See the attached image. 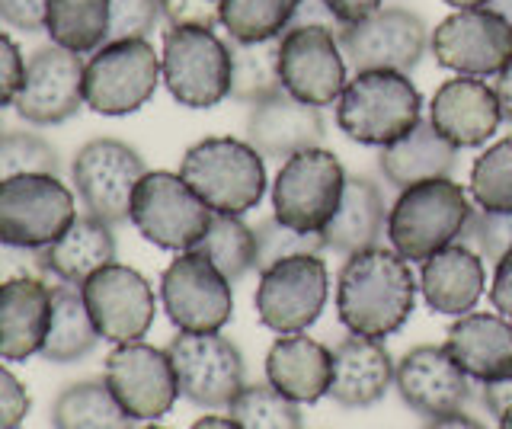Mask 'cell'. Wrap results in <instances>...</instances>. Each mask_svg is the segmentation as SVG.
Here are the masks:
<instances>
[{
  "instance_id": "6da1fadb",
  "label": "cell",
  "mask_w": 512,
  "mask_h": 429,
  "mask_svg": "<svg viewBox=\"0 0 512 429\" xmlns=\"http://www.w3.org/2000/svg\"><path fill=\"white\" fill-rule=\"evenodd\" d=\"M416 276L397 250L368 247L346 257L336 276V317L349 333L384 340L410 321Z\"/></svg>"
},
{
  "instance_id": "ab89813d",
  "label": "cell",
  "mask_w": 512,
  "mask_h": 429,
  "mask_svg": "<svg viewBox=\"0 0 512 429\" xmlns=\"http://www.w3.org/2000/svg\"><path fill=\"white\" fill-rule=\"evenodd\" d=\"M58 151L42 135L0 132V183L23 173H58Z\"/></svg>"
},
{
  "instance_id": "cb8c5ba5",
  "label": "cell",
  "mask_w": 512,
  "mask_h": 429,
  "mask_svg": "<svg viewBox=\"0 0 512 429\" xmlns=\"http://www.w3.org/2000/svg\"><path fill=\"white\" fill-rule=\"evenodd\" d=\"M394 369L397 362L381 340L349 333L333 346V381L327 397L343 410L372 407L394 385Z\"/></svg>"
},
{
  "instance_id": "4fadbf2b",
  "label": "cell",
  "mask_w": 512,
  "mask_h": 429,
  "mask_svg": "<svg viewBox=\"0 0 512 429\" xmlns=\"http://www.w3.org/2000/svg\"><path fill=\"white\" fill-rule=\"evenodd\" d=\"M160 305L183 333H218L231 321L234 292L221 269L202 253L186 250L160 276Z\"/></svg>"
},
{
  "instance_id": "4316f807",
  "label": "cell",
  "mask_w": 512,
  "mask_h": 429,
  "mask_svg": "<svg viewBox=\"0 0 512 429\" xmlns=\"http://www.w3.org/2000/svg\"><path fill=\"white\" fill-rule=\"evenodd\" d=\"M487 269L484 257L468 244H452L423 263L420 269V295L429 311L461 317L474 311L484 295Z\"/></svg>"
},
{
  "instance_id": "f5cc1de1",
  "label": "cell",
  "mask_w": 512,
  "mask_h": 429,
  "mask_svg": "<svg viewBox=\"0 0 512 429\" xmlns=\"http://www.w3.org/2000/svg\"><path fill=\"white\" fill-rule=\"evenodd\" d=\"M493 90H496V100H500V113H503V119L512 125V61H509V65H506L500 74H496Z\"/></svg>"
},
{
  "instance_id": "30bf717a",
  "label": "cell",
  "mask_w": 512,
  "mask_h": 429,
  "mask_svg": "<svg viewBox=\"0 0 512 429\" xmlns=\"http://www.w3.org/2000/svg\"><path fill=\"white\" fill-rule=\"evenodd\" d=\"M144 173H148L144 157L119 138L87 141L71 164L74 193L84 205V215L100 218L112 228L132 215V196Z\"/></svg>"
},
{
  "instance_id": "7402d4cb",
  "label": "cell",
  "mask_w": 512,
  "mask_h": 429,
  "mask_svg": "<svg viewBox=\"0 0 512 429\" xmlns=\"http://www.w3.org/2000/svg\"><path fill=\"white\" fill-rule=\"evenodd\" d=\"M327 138V122L320 106L295 100L288 90L253 103L247 116V141L263 154V161H288L298 151L320 148Z\"/></svg>"
},
{
  "instance_id": "9a60e30c",
  "label": "cell",
  "mask_w": 512,
  "mask_h": 429,
  "mask_svg": "<svg viewBox=\"0 0 512 429\" xmlns=\"http://www.w3.org/2000/svg\"><path fill=\"white\" fill-rule=\"evenodd\" d=\"M439 68L464 77H496L512 61V26L490 7L455 10L432 29Z\"/></svg>"
},
{
  "instance_id": "8d00e7d4",
  "label": "cell",
  "mask_w": 512,
  "mask_h": 429,
  "mask_svg": "<svg viewBox=\"0 0 512 429\" xmlns=\"http://www.w3.org/2000/svg\"><path fill=\"white\" fill-rule=\"evenodd\" d=\"M468 193L477 209L512 212V135L493 141L471 167Z\"/></svg>"
},
{
  "instance_id": "ee69618b",
  "label": "cell",
  "mask_w": 512,
  "mask_h": 429,
  "mask_svg": "<svg viewBox=\"0 0 512 429\" xmlns=\"http://www.w3.org/2000/svg\"><path fill=\"white\" fill-rule=\"evenodd\" d=\"M167 26L215 29L221 23V0H160Z\"/></svg>"
},
{
  "instance_id": "e575fe53",
  "label": "cell",
  "mask_w": 512,
  "mask_h": 429,
  "mask_svg": "<svg viewBox=\"0 0 512 429\" xmlns=\"http://www.w3.org/2000/svg\"><path fill=\"white\" fill-rule=\"evenodd\" d=\"M192 250L212 260L228 282H240L256 269V234L240 215H212V225Z\"/></svg>"
},
{
  "instance_id": "e0dca14e",
  "label": "cell",
  "mask_w": 512,
  "mask_h": 429,
  "mask_svg": "<svg viewBox=\"0 0 512 429\" xmlns=\"http://www.w3.org/2000/svg\"><path fill=\"white\" fill-rule=\"evenodd\" d=\"M84 55H74L61 45L48 42L26 58V81L13 109L29 125H61L74 119L84 100Z\"/></svg>"
},
{
  "instance_id": "4dcf8cb0",
  "label": "cell",
  "mask_w": 512,
  "mask_h": 429,
  "mask_svg": "<svg viewBox=\"0 0 512 429\" xmlns=\"http://www.w3.org/2000/svg\"><path fill=\"white\" fill-rule=\"evenodd\" d=\"M100 340L103 337L96 330L77 285H52V327H48L42 346V359L55 365H71L87 359Z\"/></svg>"
},
{
  "instance_id": "c3c4849f",
  "label": "cell",
  "mask_w": 512,
  "mask_h": 429,
  "mask_svg": "<svg viewBox=\"0 0 512 429\" xmlns=\"http://www.w3.org/2000/svg\"><path fill=\"white\" fill-rule=\"evenodd\" d=\"M490 308L512 321V250L496 263L493 285H490Z\"/></svg>"
},
{
  "instance_id": "680465c9",
  "label": "cell",
  "mask_w": 512,
  "mask_h": 429,
  "mask_svg": "<svg viewBox=\"0 0 512 429\" xmlns=\"http://www.w3.org/2000/svg\"><path fill=\"white\" fill-rule=\"evenodd\" d=\"M496 420H500V429H512V404H509Z\"/></svg>"
},
{
  "instance_id": "74e56055",
  "label": "cell",
  "mask_w": 512,
  "mask_h": 429,
  "mask_svg": "<svg viewBox=\"0 0 512 429\" xmlns=\"http://www.w3.org/2000/svg\"><path fill=\"white\" fill-rule=\"evenodd\" d=\"M231 420L240 423V429H301V410L295 401H288L282 391L266 385H244L231 407Z\"/></svg>"
},
{
  "instance_id": "f907efd6",
  "label": "cell",
  "mask_w": 512,
  "mask_h": 429,
  "mask_svg": "<svg viewBox=\"0 0 512 429\" xmlns=\"http://www.w3.org/2000/svg\"><path fill=\"white\" fill-rule=\"evenodd\" d=\"M324 4L330 7V13L336 20H340L343 26H349V23H359L365 17H372L375 10H381L384 0H324Z\"/></svg>"
},
{
  "instance_id": "816d5d0a",
  "label": "cell",
  "mask_w": 512,
  "mask_h": 429,
  "mask_svg": "<svg viewBox=\"0 0 512 429\" xmlns=\"http://www.w3.org/2000/svg\"><path fill=\"white\" fill-rule=\"evenodd\" d=\"M480 397H484V407L493 413V417H500V413L512 404V378L480 385Z\"/></svg>"
},
{
  "instance_id": "6f0895ef",
  "label": "cell",
  "mask_w": 512,
  "mask_h": 429,
  "mask_svg": "<svg viewBox=\"0 0 512 429\" xmlns=\"http://www.w3.org/2000/svg\"><path fill=\"white\" fill-rule=\"evenodd\" d=\"M445 4L455 10H474V7H487L490 0H445Z\"/></svg>"
},
{
  "instance_id": "d4e9b609",
  "label": "cell",
  "mask_w": 512,
  "mask_h": 429,
  "mask_svg": "<svg viewBox=\"0 0 512 429\" xmlns=\"http://www.w3.org/2000/svg\"><path fill=\"white\" fill-rule=\"evenodd\" d=\"M52 327V285L45 279H13L0 285V359L26 362L42 356Z\"/></svg>"
},
{
  "instance_id": "681fc988",
  "label": "cell",
  "mask_w": 512,
  "mask_h": 429,
  "mask_svg": "<svg viewBox=\"0 0 512 429\" xmlns=\"http://www.w3.org/2000/svg\"><path fill=\"white\" fill-rule=\"evenodd\" d=\"M295 26H324V29H330V33H336V36H340V29H343V23L333 17L324 0H301L295 20H292V26H288V29H295Z\"/></svg>"
},
{
  "instance_id": "60d3db41",
  "label": "cell",
  "mask_w": 512,
  "mask_h": 429,
  "mask_svg": "<svg viewBox=\"0 0 512 429\" xmlns=\"http://www.w3.org/2000/svg\"><path fill=\"white\" fill-rule=\"evenodd\" d=\"M458 244H468L484 260L500 263L512 250V212H484L474 205Z\"/></svg>"
},
{
  "instance_id": "f546056e",
  "label": "cell",
  "mask_w": 512,
  "mask_h": 429,
  "mask_svg": "<svg viewBox=\"0 0 512 429\" xmlns=\"http://www.w3.org/2000/svg\"><path fill=\"white\" fill-rule=\"evenodd\" d=\"M384 234H388V205H384L378 183L368 177H349L340 209L324 228L327 250L352 257L359 250L378 247Z\"/></svg>"
},
{
  "instance_id": "8992f818",
  "label": "cell",
  "mask_w": 512,
  "mask_h": 429,
  "mask_svg": "<svg viewBox=\"0 0 512 429\" xmlns=\"http://www.w3.org/2000/svg\"><path fill=\"white\" fill-rule=\"evenodd\" d=\"M346 180V170L333 151H298L279 167V177L272 183V215L295 231L324 234L343 202Z\"/></svg>"
},
{
  "instance_id": "9c48e42d",
  "label": "cell",
  "mask_w": 512,
  "mask_h": 429,
  "mask_svg": "<svg viewBox=\"0 0 512 429\" xmlns=\"http://www.w3.org/2000/svg\"><path fill=\"white\" fill-rule=\"evenodd\" d=\"M74 193L58 173H23L0 183V241L45 250L74 225Z\"/></svg>"
},
{
  "instance_id": "d6a6232c",
  "label": "cell",
  "mask_w": 512,
  "mask_h": 429,
  "mask_svg": "<svg viewBox=\"0 0 512 429\" xmlns=\"http://www.w3.org/2000/svg\"><path fill=\"white\" fill-rule=\"evenodd\" d=\"M45 33L74 55H93L109 36V0H48Z\"/></svg>"
},
{
  "instance_id": "7bdbcfd3",
  "label": "cell",
  "mask_w": 512,
  "mask_h": 429,
  "mask_svg": "<svg viewBox=\"0 0 512 429\" xmlns=\"http://www.w3.org/2000/svg\"><path fill=\"white\" fill-rule=\"evenodd\" d=\"M32 410V397L23 388V381L16 378L4 359H0V429H20Z\"/></svg>"
},
{
  "instance_id": "603a6c76",
  "label": "cell",
  "mask_w": 512,
  "mask_h": 429,
  "mask_svg": "<svg viewBox=\"0 0 512 429\" xmlns=\"http://www.w3.org/2000/svg\"><path fill=\"white\" fill-rule=\"evenodd\" d=\"M442 346L458 362V369L471 381H477V385L512 378V321L503 314H461L448 327Z\"/></svg>"
},
{
  "instance_id": "836d02e7",
  "label": "cell",
  "mask_w": 512,
  "mask_h": 429,
  "mask_svg": "<svg viewBox=\"0 0 512 429\" xmlns=\"http://www.w3.org/2000/svg\"><path fill=\"white\" fill-rule=\"evenodd\" d=\"M279 39H266V42L228 39V49H231V100L253 106V103L269 100V97H276L279 90H285L282 71H279Z\"/></svg>"
},
{
  "instance_id": "277c9868",
  "label": "cell",
  "mask_w": 512,
  "mask_h": 429,
  "mask_svg": "<svg viewBox=\"0 0 512 429\" xmlns=\"http://www.w3.org/2000/svg\"><path fill=\"white\" fill-rule=\"evenodd\" d=\"M423 119V93L400 71H362L336 100L340 132L368 148H388Z\"/></svg>"
},
{
  "instance_id": "7a4b0ae2",
  "label": "cell",
  "mask_w": 512,
  "mask_h": 429,
  "mask_svg": "<svg viewBox=\"0 0 512 429\" xmlns=\"http://www.w3.org/2000/svg\"><path fill=\"white\" fill-rule=\"evenodd\" d=\"M180 177L215 215H247L266 196V161L250 141L202 138L186 148Z\"/></svg>"
},
{
  "instance_id": "52a82bcc",
  "label": "cell",
  "mask_w": 512,
  "mask_h": 429,
  "mask_svg": "<svg viewBox=\"0 0 512 429\" xmlns=\"http://www.w3.org/2000/svg\"><path fill=\"white\" fill-rule=\"evenodd\" d=\"M160 55L148 39L103 42L87 58L84 100L96 116H132L157 93Z\"/></svg>"
},
{
  "instance_id": "db71d44e",
  "label": "cell",
  "mask_w": 512,
  "mask_h": 429,
  "mask_svg": "<svg viewBox=\"0 0 512 429\" xmlns=\"http://www.w3.org/2000/svg\"><path fill=\"white\" fill-rule=\"evenodd\" d=\"M423 429H487V426L468 417L464 410H458V413H445V417H432Z\"/></svg>"
},
{
  "instance_id": "1f68e13d",
  "label": "cell",
  "mask_w": 512,
  "mask_h": 429,
  "mask_svg": "<svg viewBox=\"0 0 512 429\" xmlns=\"http://www.w3.org/2000/svg\"><path fill=\"white\" fill-rule=\"evenodd\" d=\"M52 429H135L106 378L74 381L52 401Z\"/></svg>"
},
{
  "instance_id": "8fae6325",
  "label": "cell",
  "mask_w": 512,
  "mask_h": 429,
  "mask_svg": "<svg viewBox=\"0 0 512 429\" xmlns=\"http://www.w3.org/2000/svg\"><path fill=\"white\" fill-rule=\"evenodd\" d=\"M176 385L189 404L205 410H228L244 391L247 369L240 349L218 333H176L167 343Z\"/></svg>"
},
{
  "instance_id": "7c38bea8",
  "label": "cell",
  "mask_w": 512,
  "mask_h": 429,
  "mask_svg": "<svg viewBox=\"0 0 512 429\" xmlns=\"http://www.w3.org/2000/svg\"><path fill=\"white\" fill-rule=\"evenodd\" d=\"M327 292V263L317 253H301L263 269L253 301L260 324L288 337V333H304L317 321L327 305Z\"/></svg>"
},
{
  "instance_id": "ba28073f",
  "label": "cell",
  "mask_w": 512,
  "mask_h": 429,
  "mask_svg": "<svg viewBox=\"0 0 512 429\" xmlns=\"http://www.w3.org/2000/svg\"><path fill=\"white\" fill-rule=\"evenodd\" d=\"M212 209L192 193V186L170 170H148L144 180L135 186L132 215L128 221L148 244L160 250L186 253L196 247L208 225H212Z\"/></svg>"
},
{
  "instance_id": "5b68a950",
  "label": "cell",
  "mask_w": 512,
  "mask_h": 429,
  "mask_svg": "<svg viewBox=\"0 0 512 429\" xmlns=\"http://www.w3.org/2000/svg\"><path fill=\"white\" fill-rule=\"evenodd\" d=\"M160 81L186 109H212L231 97V49L215 29L167 26L160 42Z\"/></svg>"
},
{
  "instance_id": "9f6ffc18",
  "label": "cell",
  "mask_w": 512,
  "mask_h": 429,
  "mask_svg": "<svg viewBox=\"0 0 512 429\" xmlns=\"http://www.w3.org/2000/svg\"><path fill=\"white\" fill-rule=\"evenodd\" d=\"M493 13H500V17L512 26V0H490V4H487Z\"/></svg>"
},
{
  "instance_id": "bcb514c9",
  "label": "cell",
  "mask_w": 512,
  "mask_h": 429,
  "mask_svg": "<svg viewBox=\"0 0 512 429\" xmlns=\"http://www.w3.org/2000/svg\"><path fill=\"white\" fill-rule=\"evenodd\" d=\"M48 0H0V26L16 33H42L45 29Z\"/></svg>"
},
{
  "instance_id": "2e32d148",
  "label": "cell",
  "mask_w": 512,
  "mask_h": 429,
  "mask_svg": "<svg viewBox=\"0 0 512 429\" xmlns=\"http://www.w3.org/2000/svg\"><path fill=\"white\" fill-rule=\"evenodd\" d=\"M282 87L311 106H333L349 84V65L336 33L324 26H295L279 39Z\"/></svg>"
},
{
  "instance_id": "d6986e66",
  "label": "cell",
  "mask_w": 512,
  "mask_h": 429,
  "mask_svg": "<svg viewBox=\"0 0 512 429\" xmlns=\"http://www.w3.org/2000/svg\"><path fill=\"white\" fill-rule=\"evenodd\" d=\"M106 385L132 420H160L180 397L167 349L141 340L119 343L106 356Z\"/></svg>"
},
{
  "instance_id": "f1b7e54d",
  "label": "cell",
  "mask_w": 512,
  "mask_h": 429,
  "mask_svg": "<svg viewBox=\"0 0 512 429\" xmlns=\"http://www.w3.org/2000/svg\"><path fill=\"white\" fill-rule=\"evenodd\" d=\"M458 167V148L432 129L429 119L416 122V129L407 132L394 145L381 148L378 154V170L394 189H407L426 180L452 177Z\"/></svg>"
},
{
  "instance_id": "7dc6e473",
  "label": "cell",
  "mask_w": 512,
  "mask_h": 429,
  "mask_svg": "<svg viewBox=\"0 0 512 429\" xmlns=\"http://www.w3.org/2000/svg\"><path fill=\"white\" fill-rule=\"evenodd\" d=\"M13 279H45L42 257L39 250H26L0 241V285Z\"/></svg>"
},
{
  "instance_id": "83f0119b",
  "label": "cell",
  "mask_w": 512,
  "mask_h": 429,
  "mask_svg": "<svg viewBox=\"0 0 512 429\" xmlns=\"http://www.w3.org/2000/svg\"><path fill=\"white\" fill-rule=\"evenodd\" d=\"M39 257L45 276L80 289L93 273L116 263V234H112V225H106L100 218L77 215L74 225L55 244L39 250Z\"/></svg>"
},
{
  "instance_id": "5bb4252c",
  "label": "cell",
  "mask_w": 512,
  "mask_h": 429,
  "mask_svg": "<svg viewBox=\"0 0 512 429\" xmlns=\"http://www.w3.org/2000/svg\"><path fill=\"white\" fill-rule=\"evenodd\" d=\"M346 65L362 71H400L410 74L426 52V23L413 10L381 7L372 17L349 23L336 36Z\"/></svg>"
},
{
  "instance_id": "ffe728a7",
  "label": "cell",
  "mask_w": 512,
  "mask_h": 429,
  "mask_svg": "<svg viewBox=\"0 0 512 429\" xmlns=\"http://www.w3.org/2000/svg\"><path fill=\"white\" fill-rule=\"evenodd\" d=\"M394 388L413 413L432 420L458 413L471 404L474 381L458 369L445 346H416L397 362Z\"/></svg>"
},
{
  "instance_id": "f35d334b",
  "label": "cell",
  "mask_w": 512,
  "mask_h": 429,
  "mask_svg": "<svg viewBox=\"0 0 512 429\" xmlns=\"http://www.w3.org/2000/svg\"><path fill=\"white\" fill-rule=\"evenodd\" d=\"M256 269H269L276 266L279 260H288V257H301V253H324L327 250V241L324 234H304V231H295L282 225L276 215H269L263 221H256Z\"/></svg>"
},
{
  "instance_id": "3957f363",
  "label": "cell",
  "mask_w": 512,
  "mask_h": 429,
  "mask_svg": "<svg viewBox=\"0 0 512 429\" xmlns=\"http://www.w3.org/2000/svg\"><path fill=\"white\" fill-rule=\"evenodd\" d=\"M474 212L464 186L452 177L426 180L400 189L388 212V241L407 263H426L432 253L461 241Z\"/></svg>"
},
{
  "instance_id": "ac0fdd59",
  "label": "cell",
  "mask_w": 512,
  "mask_h": 429,
  "mask_svg": "<svg viewBox=\"0 0 512 429\" xmlns=\"http://www.w3.org/2000/svg\"><path fill=\"white\" fill-rule=\"evenodd\" d=\"M84 305L93 317L100 337L109 343H135L151 330L157 314V298L151 282L138 269L109 263L80 285Z\"/></svg>"
},
{
  "instance_id": "44dd1931",
  "label": "cell",
  "mask_w": 512,
  "mask_h": 429,
  "mask_svg": "<svg viewBox=\"0 0 512 429\" xmlns=\"http://www.w3.org/2000/svg\"><path fill=\"white\" fill-rule=\"evenodd\" d=\"M429 122L452 148H480L500 129L503 113L493 84L458 74L432 93Z\"/></svg>"
},
{
  "instance_id": "b9f144b4",
  "label": "cell",
  "mask_w": 512,
  "mask_h": 429,
  "mask_svg": "<svg viewBox=\"0 0 512 429\" xmlns=\"http://www.w3.org/2000/svg\"><path fill=\"white\" fill-rule=\"evenodd\" d=\"M164 10L160 0H109V36L106 42L122 39H148Z\"/></svg>"
},
{
  "instance_id": "91938a15",
  "label": "cell",
  "mask_w": 512,
  "mask_h": 429,
  "mask_svg": "<svg viewBox=\"0 0 512 429\" xmlns=\"http://www.w3.org/2000/svg\"><path fill=\"white\" fill-rule=\"evenodd\" d=\"M141 429H164V426H141Z\"/></svg>"
},
{
  "instance_id": "d590c367",
  "label": "cell",
  "mask_w": 512,
  "mask_h": 429,
  "mask_svg": "<svg viewBox=\"0 0 512 429\" xmlns=\"http://www.w3.org/2000/svg\"><path fill=\"white\" fill-rule=\"evenodd\" d=\"M301 0H221V26L228 39L266 42L285 36Z\"/></svg>"
},
{
  "instance_id": "484cf974",
  "label": "cell",
  "mask_w": 512,
  "mask_h": 429,
  "mask_svg": "<svg viewBox=\"0 0 512 429\" xmlns=\"http://www.w3.org/2000/svg\"><path fill=\"white\" fill-rule=\"evenodd\" d=\"M266 381L295 404H317L330 394L333 349L304 333H288L269 346Z\"/></svg>"
},
{
  "instance_id": "f6af8a7d",
  "label": "cell",
  "mask_w": 512,
  "mask_h": 429,
  "mask_svg": "<svg viewBox=\"0 0 512 429\" xmlns=\"http://www.w3.org/2000/svg\"><path fill=\"white\" fill-rule=\"evenodd\" d=\"M26 81V58L4 29H0V109L13 106Z\"/></svg>"
},
{
  "instance_id": "11a10c76",
  "label": "cell",
  "mask_w": 512,
  "mask_h": 429,
  "mask_svg": "<svg viewBox=\"0 0 512 429\" xmlns=\"http://www.w3.org/2000/svg\"><path fill=\"white\" fill-rule=\"evenodd\" d=\"M192 429H240V423L231 417H215V413H208V417L192 423Z\"/></svg>"
}]
</instances>
